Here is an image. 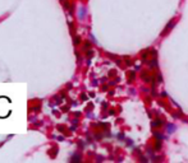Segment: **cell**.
<instances>
[{"mask_svg":"<svg viewBox=\"0 0 188 163\" xmlns=\"http://www.w3.org/2000/svg\"><path fill=\"white\" fill-rule=\"evenodd\" d=\"M12 114V101L8 97H0V118H5Z\"/></svg>","mask_w":188,"mask_h":163,"instance_id":"obj_1","label":"cell"}]
</instances>
